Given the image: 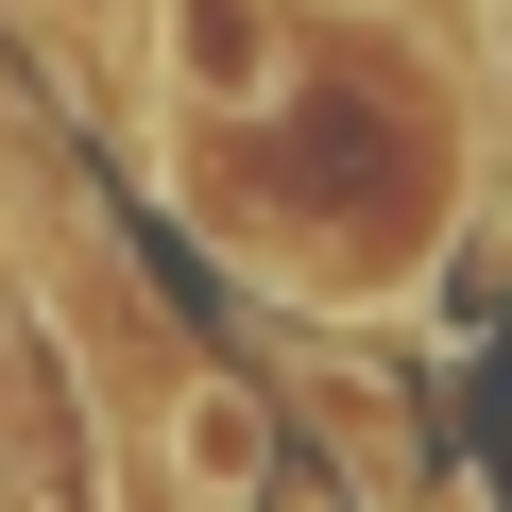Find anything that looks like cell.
I'll return each mask as SVG.
<instances>
[{
  "instance_id": "6da1fadb",
  "label": "cell",
  "mask_w": 512,
  "mask_h": 512,
  "mask_svg": "<svg viewBox=\"0 0 512 512\" xmlns=\"http://www.w3.org/2000/svg\"><path fill=\"white\" fill-rule=\"evenodd\" d=\"M154 69L188 120H256L291 86V0H154Z\"/></svg>"
},
{
  "instance_id": "7a4b0ae2",
  "label": "cell",
  "mask_w": 512,
  "mask_h": 512,
  "mask_svg": "<svg viewBox=\"0 0 512 512\" xmlns=\"http://www.w3.org/2000/svg\"><path fill=\"white\" fill-rule=\"evenodd\" d=\"M171 461H188V512H256V495H274V410H256L239 376H205L171 410Z\"/></svg>"
}]
</instances>
